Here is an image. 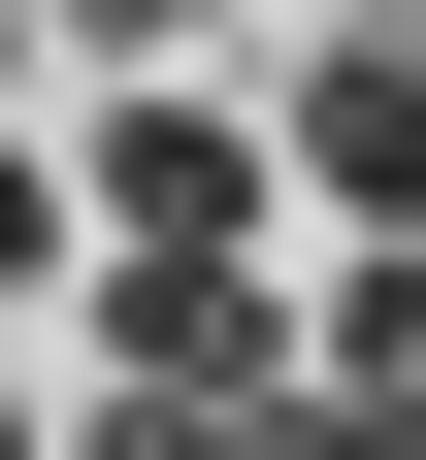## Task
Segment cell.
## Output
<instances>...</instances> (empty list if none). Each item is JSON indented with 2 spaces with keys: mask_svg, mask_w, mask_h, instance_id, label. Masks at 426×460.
<instances>
[{
  "mask_svg": "<svg viewBox=\"0 0 426 460\" xmlns=\"http://www.w3.org/2000/svg\"><path fill=\"white\" fill-rule=\"evenodd\" d=\"M0 296H66V164H33V132H0Z\"/></svg>",
  "mask_w": 426,
  "mask_h": 460,
  "instance_id": "cell-6",
  "label": "cell"
},
{
  "mask_svg": "<svg viewBox=\"0 0 426 460\" xmlns=\"http://www.w3.org/2000/svg\"><path fill=\"white\" fill-rule=\"evenodd\" d=\"M66 33H197V0H66Z\"/></svg>",
  "mask_w": 426,
  "mask_h": 460,
  "instance_id": "cell-7",
  "label": "cell"
},
{
  "mask_svg": "<svg viewBox=\"0 0 426 460\" xmlns=\"http://www.w3.org/2000/svg\"><path fill=\"white\" fill-rule=\"evenodd\" d=\"M0 460H33V428H0Z\"/></svg>",
  "mask_w": 426,
  "mask_h": 460,
  "instance_id": "cell-9",
  "label": "cell"
},
{
  "mask_svg": "<svg viewBox=\"0 0 426 460\" xmlns=\"http://www.w3.org/2000/svg\"><path fill=\"white\" fill-rule=\"evenodd\" d=\"M66 230L99 263H230V230H263V99H99L66 132Z\"/></svg>",
  "mask_w": 426,
  "mask_h": 460,
  "instance_id": "cell-1",
  "label": "cell"
},
{
  "mask_svg": "<svg viewBox=\"0 0 426 460\" xmlns=\"http://www.w3.org/2000/svg\"><path fill=\"white\" fill-rule=\"evenodd\" d=\"M99 394H295V296H263V263H99Z\"/></svg>",
  "mask_w": 426,
  "mask_h": 460,
  "instance_id": "cell-2",
  "label": "cell"
},
{
  "mask_svg": "<svg viewBox=\"0 0 426 460\" xmlns=\"http://www.w3.org/2000/svg\"><path fill=\"white\" fill-rule=\"evenodd\" d=\"M263 164L361 230V263H394V230H426V66H295V132H263Z\"/></svg>",
  "mask_w": 426,
  "mask_h": 460,
  "instance_id": "cell-3",
  "label": "cell"
},
{
  "mask_svg": "<svg viewBox=\"0 0 426 460\" xmlns=\"http://www.w3.org/2000/svg\"><path fill=\"white\" fill-rule=\"evenodd\" d=\"M295 394H328V428H394V460H426V230H394V263H361L328 329H295Z\"/></svg>",
  "mask_w": 426,
  "mask_h": 460,
  "instance_id": "cell-4",
  "label": "cell"
},
{
  "mask_svg": "<svg viewBox=\"0 0 426 460\" xmlns=\"http://www.w3.org/2000/svg\"><path fill=\"white\" fill-rule=\"evenodd\" d=\"M0 99H33V0H0Z\"/></svg>",
  "mask_w": 426,
  "mask_h": 460,
  "instance_id": "cell-8",
  "label": "cell"
},
{
  "mask_svg": "<svg viewBox=\"0 0 426 460\" xmlns=\"http://www.w3.org/2000/svg\"><path fill=\"white\" fill-rule=\"evenodd\" d=\"M99 460H263V394H99Z\"/></svg>",
  "mask_w": 426,
  "mask_h": 460,
  "instance_id": "cell-5",
  "label": "cell"
}]
</instances>
